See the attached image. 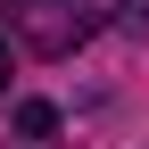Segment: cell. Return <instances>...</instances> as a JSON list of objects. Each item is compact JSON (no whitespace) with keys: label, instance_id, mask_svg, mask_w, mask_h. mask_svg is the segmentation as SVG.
<instances>
[{"label":"cell","instance_id":"cell-1","mask_svg":"<svg viewBox=\"0 0 149 149\" xmlns=\"http://www.w3.org/2000/svg\"><path fill=\"white\" fill-rule=\"evenodd\" d=\"M0 25H8L33 58H66L91 33V0H0Z\"/></svg>","mask_w":149,"mask_h":149},{"label":"cell","instance_id":"cell-2","mask_svg":"<svg viewBox=\"0 0 149 149\" xmlns=\"http://www.w3.org/2000/svg\"><path fill=\"white\" fill-rule=\"evenodd\" d=\"M17 133H25V141H50V133H58V108H50V100H25V108H17Z\"/></svg>","mask_w":149,"mask_h":149},{"label":"cell","instance_id":"cell-3","mask_svg":"<svg viewBox=\"0 0 149 149\" xmlns=\"http://www.w3.org/2000/svg\"><path fill=\"white\" fill-rule=\"evenodd\" d=\"M116 33L141 42V33H149V0H116Z\"/></svg>","mask_w":149,"mask_h":149},{"label":"cell","instance_id":"cell-4","mask_svg":"<svg viewBox=\"0 0 149 149\" xmlns=\"http://www.w3.org/2000/svg\"><path fill=\"white\" fill-rule=\"evenodd\" d=\"M0 91H8V42H0Z\"/></svg>","mask_w":149,"mask_h":149}]
</instances>
